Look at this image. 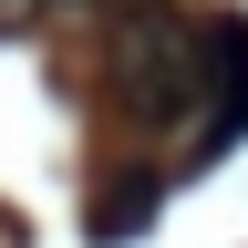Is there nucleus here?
Listing matches in <instances>:
<instances>
[{
  "mask_svg": "<svg viewBox=\"0 0 248 248\" xmlns=\"http://www.w3.org/2000/svg\"><path fill=\"white\" fill-rule=\"evenodd\" d=\"M207 93V31L176 21L166 0H135L114 21V104L135 124H186Z\"/></svg>",
  "mask_w": 248,
  "mask_h": 248,
  "instance_id": "nucleus-1",
  "label": "nucleus"
},
{
  "mask_svg": "<svg viewBox=\"0 0 248 248\" xmlns=\"http://www.w3.org/2000/svg\"><path fill=\"white\" fill-rule=\"evenodd\" d=\"M207 124H197V166H217L248 135V21H207Z\"/></svg>",
  "mask_w": 248,
  "mask_h": 248,
  "instance_id": "nucleus-2",
  "label": "nucleus"
},
{
  "mask_svg": "<svg viewBox=\"0 0 248 248\" xmlns=\"http://www.w3.org/2000/svg\"><path fill=\"white\" fill-rule=\"evenodd\" d=\"M166 207V186H155V166H124L114 186H104V207H93V238H135L145 217Z\"/></svg>",
  "mask_w": 248,
  "mask_h": 248,
  "instance_id": "nucleus-3",
  "label": "nucleus"
},
{
  "mask_svg": "<svg viewBox=\"0 0 248 248\" xmlns=\"http://www.w3.org/2000/svg\"><path fill=\"white\" fill-rule=\"evenodd\" d=\"M124 11H135V0H124Z\"/></svg>",
  "mask_w": 248,
  "mask_h": 248,
  "instance_id": "nucleus-4",
  "label": "nucleus"
}]
</instances>
